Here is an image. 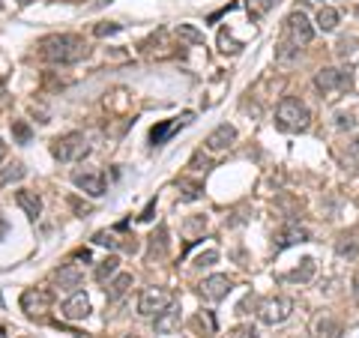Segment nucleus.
<instances>
[{"label": "nucleus", "instance_id": "nucleus-1", "mask_svg": "<svg viewBox=\"0 0 359 338\" xmlns=\"http://www.w3.org/2000/svg\"><path fill=\"white\" fill-rule=\"evenodd\" d=\"M39 54L48 63L72 66L78 60H84L90 54V48L81 36H75V33H51V36L39 39Z\"/></svg>", "mask_w": 359, "mask_h": 338}, {"label": "nucleus", "instance_id": "nucleus-2", "mask_svg": "<svg viewBox=\"0 0 359 338\" xmlns=\"http://www.w3.org/2000/svg\"><path fill=\"white\" fill-rule=\"evenodd\" d=\"M311 123V114L306 102H299L297 96H285L276 108V126L282 132H306Z\"/></svg>", "mask_w": 359, "mask_h": 338}, {"label": "nucleus", "instance_id": "nucleus-3", "mask_svg": "<svg viewBox=\"0 0 359 338\" xmlns=\"http://www.w3.org/2000/svg\"><path fill=\"white\" fill-rule=\"evenodd\" d=\"M51 156L57 162H81L84 156H90V141L81 132H69L51 141Z\"/></svg>", "mask_w": 359, "mask_h": 338}, {"label": "nucleus", "instance_id": "nucleus-4", "mask_svg": "<svg viewBox=\"0 0 359 338\" xmlns=\"http://www.w3.org/2000/svg\"><path fill=\"white\" fill-rule=\"evenodd\" d=\"M353 87V75L351 69H332V66H323V69L314 72V90L323 96H330V93H344V90H351Z\"/></svg>", "mask_w": 359, "mask_h": 338}, {"label": "nucleus", "instance_id": "nucleus-5", "mask_svg": "<svg viewBox=\"0 0 359 338\" xmlns=\"http://www.w3.org/2000/svg\"><path fill=\"white\" fill-rule=\"evenodd\" d=\"M174 306V294L165 288H147L144 294L138 297V311L144 318H159L162 311H168Z\"/></svg>", "mask_w": 359, "mask_h": 338}, {"label": "nucleus", "instance_id": "nucleus-6", "mask_svg": "<svg viewBox=\"0 0 359 338\" xmlns=\"http://www.w3.org/2000/svg\"><path fill=\"white\" fill-rule=\"evenodd\" d=\"M314 39V27H311V21L306 18V13H290L285 18V42L290 45H297V48H302V45H309Z\"/></svg>", "mask_w": 359, "mask_h": 338}, {"label": "nucleus", "instance_id": "nucleus-7", "mask_svg": "<svg viewBox=\"0 0 359 338\" xmlns=\"http://www.w3.org/2000/svg\"><path fill=\"white\" fill-rule=\"evenodd\" d=\"M257 314H261V320L266 326H278V323H285L290 314H294V299H287V297H269V299H264L261 306H257Z\"/></svg>", "mask_w": 359, "mask_h": 338}, {"label": "nucleus", "instance_id": "nucleus-8", "mask_svg": "<svg viewBox=\"0 0 359 338\" xmlns=\"http://www.w3.org/2000/svg\"><path fill=\"white\" fill-rule=\"evenodd\" d=\"M72 183L90 198H102L105 195V174L99 168H81L72 174Z\"/></svg>", "mask_w": 359, "mask_h": 338}, {"label": "nucleus", "instance_id": "nucleus-9", "mask_svg": "<svg viewBox=\"0 0 359 338\" xmlns=\"http://www.w3.org/2000/svg\"><path fill=\"white\" fill-rule=\"evenodd\" d=\"M21 311L27 314V318H42V314L51 311V294L42 288H27L25 294H21Z\"/></svg>", "mask_w": 359, "mask_h": 338}, {"label": "nucleus", "instance_id": "nucleus-10", "mask_svg": "<svg viewBox=\"0 0 359 338\" xmlns=\"http://www.w3.org/2000/svg\"><path fill=\"white\" fill-rule=\"evenodd\" d=\"M90 311H93V306H90V297L84 294V290H72V297L63 302L60 309V318L63 320H87Z\"/></svg>", "mask_w": 359, "mask_h": 338}, {"label": "nucleus", "instance_id": "nucleus-11", "mask_svg": "<svg viewBox=\"0 0 359 338\" xmlns=\"http://www.w3.org/2000/svg\"><path fill=\"white\" fill-rule=\"evenodd\" d=\"M231 288H233V281L228 276L216 273V276H207L204 281H201V297H204L207 302H219V299H224L231 294Z\"/></svg>", "mask_w": 359, "mask_h": 338}, {"label": "nucleus", "instance_id": "nucleus-12", "mask_svg": "<svg viewBox=\"0 0 359 338\" xmlns=\"http://www.w3.org/2000/svg\"><path fill=\"white\" fill-rule=\"evenodd\" d=\"M233 141H237V129L228 126V123H222V126H216V129L207 135L204 147H207L210 153H224L228 147H233Z\"/></svg>", "mask_w": 359, "mask_h": 338}, {"label": "nucleus", "instance_id": "nucleus-13", "mask_svg": "<svg viewBox=\"0 0 359 338\" xmlns=\"http://www.w3.org/2000/svg\"><path fill=\"white\" fill-rule=\"evenodd\" d=\"M81 281H84V269L78 264H63L57 273H54V285L60 290H75V288H81Z\"/></svg>", "mask_w": 359, "mask_h": 338}, {"label": "nucleus", "instance_id": "nucleus-14", "mask_svg": "<svg viewBox=\"0 0 359 338\" xmlns=\"http://www.w3.org/2000/svg\"><path fill=\"white\" fill-rule=\"evenodd\" d=\"M186 123H192V114H183V117H174V120H165L159 123V126H153L150 129V141H153V147H159V144H165L171 135L180 129V126H186Z\"/></svg>", "mask_w": 359, "mask_h": 338}, {"label": "nucleus", "instance_id": "nucleus-15", "mask_svg": "<svg viewBox=\"0 0 359 338\" xmlns=\"http://www.w3.org/2000/svg\"><path fill=\"white\" fill-rule=\"evenodd\" d=\"M309 240H311V234L302 228V224H287V228L276 236V252L290 249V245H299V243H309Z\"/></svg>", "mask_w": 359, "mask_h": 338}, {"label": "nucleus", "instance_id": "nucleus-16", "mask_svg": "<svg viewBox=\"0 0 359 338\" xmlns=\"http://www.w3.org/2000/svg\"><path fill=\"white\" fill-rule=\"evenodd\" d=\"M15 204L25 210V216H30V219H39V216H42V198L36 195V191L18 189V191H15Z\"/></svg>", "mask_w": 359, "mask_h": 338}, {"label": "nucleus", "instance_id": "nucleus-17", "mask_svg": "<svg viewBox=\"0 0 359 338\" xmlns=\"http://www.w3.org/2000/svg\"><path fill=\"white\" fill-rule=\"evenodd\" d=\"M177 326H180V309H177V306H171L168 311H162L159 318H156V332H162V335L174 332Z\"/></svg>", "mask_w": 359, "mask_h": 338}, {"label": "nucleus", "instance_id": "nucleus-18", "mask_svg": "<svg viewBox=\"0 0 359 338\" xmlns=\"http://www.w3.org/2000/svg\"><path fill=\"white\" fill-rule=\"evenodd\" d=\"M339 21H341L339 9H332V6H320V13H318V30L332 33L335 27H339Z\"/></svg>", "mask_w": 359, "mask_h": 338}, {"label": "nucleus", "instance_id": "nucleus-19", "mask_svg": "<svg viewBox=\"0 0 359 338\" xmlns=\"http://www.w3.org/2000/svg\"><path fill=\"white\" fill-rule=\"evenodd\" d=\"M335 255L339 257H356L359 255V236H339V240H335Z\"/></svg>", "mask_w": 359, "mask_h": 338}, {"label": "nucleus", "instance_id": "nucleus-20", "mask_svg": "<svg viewBox=\"0 0 359 338\" xmlns=\"http://www.w3.org/2000/svg\"><path fill=\"white\" fill-rule=\"evenodd\" d=\"M25 177H27V168L21 165V162H13L9 168L0 171V189L9 186V183H18V180H25Z\"/></svg>", "mask_w": 359, "mask_h": 338}, {"label": "nucleus", "instance_id": "nucleus-21", "mask_svg": "<svg viewBox=\"0 0 359 338\" xmlns=\"http://www.w3.org/2000/svg\"><path fill=\"white\" fill-rule=\"evenodd\" d=\"M165 245H168V231L159 228L153 236H150V252H147V261H156V257L165 255Z\"/></svg>", "mask_w": 359, "mask_h": 338}, {"label": "nucleus", "instance_id": "nucleus-22", "mask_svg": "<svg viewBox=\"0 0 359 338\" xmlns=\"http://www.w3.org/2000/svg\"><path fill=\"white\" fill-rule=\"evenodd\" d=\"M117 269H120V257H117V255L105 257V261L96 266V281H102V285H105L111 276H117Z\"/></svg>", "mask_w": 359, "mask_h": 338}, {"label": "nucleus", "instance_id": "nucleus-23", "mask_svg": "<svg viewBox=\"0 0 359 338\" xmlns=\"http://www.w3.org/2000/svg\"><path fill=\"white\" fill-rule=\"evenodd\" d=\"M314 332H318V338H341V326L332 318H320L314 323Z\"/></svg>", "mask_w": 359, "mask_h": 338}, {"label": "nucleus", "instance_id": "nucleus-24", "mask_svg": "<svg viewBox=\"0 0 359 338\" xmlns=\"http://www.w3.org/2000/svg\"><path fill=\"white\" fill-rule=\"evenodd\" d=\"M129 285H132V276L129 273H120L114 281H108V299H120L129 290Z\"/></svg>", "mask_w": 359, "mask_h": 338}, {"label": "nucleus", "instance_id": "nucleus-25", "mask_svg": "<svg viewBox=\"0 0 359 338\" xmlns=\"http://www.w3.org/2000/svg\"><path fill=\"white\" fill-rule=\"evenodd\" d=\"M177 36L186 39V42H192V45H204V33L195 30L192 25H177Z\"/></svg>", "mask_w": 359, "mask_h": 338}, {"label": "nucleus", "instance_id": "nucleus-26", "mask_svg": "<svg viewBox=\"0 0 359 338\" xmlns=\"http://www.w3.org/2000/svg\"><path fill=\"white\" fill-rule=\"evenodd\" d=\"M311 273H314V261H311V257H306V261H302V266H297L294 273H287L285 278H287V281H309Z\"/></svg>", "mask_w": 359, "mask_h": 338}, {"label": "nucleus", "instance_id": "nucleus-27", "mask_svg": "<svg viewBox=\"0 0 359 338\" xmlns=\"http://www.w3.org/2000/svg\"><path fill=\"white\" fill-rule=\"evenodd\" d=\"M269 6H273V0H245V9H249L252 18H261L269 13Z\"/></svg>", "mask_w": 359, "mask_h": 338}, {"label": "nucleus", "instance_id": "nucleus-28", "mask_svg": "<svg viewBox=\"0 0 359 338\" xmlns=\"http://www.w3.org/2000/svg\"><path fill=\"white\" fill-rule=\"evenodd\" d=\"M228 338H261V335H257L255 323H240V326H233V330L228 332Z\"/></svg>", "mask_w": 359, "mask_h": 338}, {"label": "nucleus", "instance_id": "nucleus-29", "mask_svg": "<svg viewBox=\"0 0 359 338\" xmlns=\"http://www.w3.org/2000/svg\"><path fill=\"white\" fill-rule=\"evenodd\" d=\"M120 30H123V27H120V25H114V21H102V25H96V30H93V33H96L99 39H105V36H114V33H120Z\"/></svg>", "mask_w": 359, "mask_h": 338}, {"label": "nucleus", "instance_id": "nucleus-30", "mask_svg": "<svg viewBox=\"0 0 359 338\" xmlns=\"http://www.w3.org/2000/svg\"><path fill=\"white\" fill-rule=\"evenodd\" d=\"M219 45H222V51H224V54H228V51H231V54H237V51L243 48V45H240V42H233V39H231L224 30L219 33Z\"/></svg>", "mask_w": 359, "mask_h": 338}, {"label": "nucleus", "instance_id": "nucleus-31", "mask_svg": "<svg viewBox=\"0 0 359 338\" xmlns=\"http://www.w3.org/2000/svg\"><path fill=\"white\" fill-rule=\"evenodd\" d=\"M93 243H96V245H105V249H114V245H117V236L111 234V231H99V234L93 236Z\"/></svg>", "mask_w": 359, "mask_h": 338}, {"label": "nucleus", "instance_id": "nucleus-32", "mask_svg": "<svg viewBox=\"0 0 359 338\" xmlns=\"http://www.w3.org/2000/svg\"><path fill=\"white\" fill-rule=\"evenodd\" d=\"M13 129H15V135H18V141H21V144H27V141H30V126H27L25 120H15V123H13Z\"/></svg>", "mask_w": 359, "mask_h": 338}, {"label": "nucleus", "instance_id": "nucleus-33", "mask_svg": "<svg viewBox=\"0 0 359 338\" xmlns=\"http://www.w3.org/2000/svg\"><path fill=\"white\" fill-rule=\"evenodd\" d=\"M219 261V252H204L198 257V266H210V264H216Z\"/></svg>", "mask_w": 359, "mask_h": 338}, {"label": "nucleus", "instance_id": "nucleus-34", "mask_svg": "<svg viewBox=\"0 0 359 338\" xmlns=\"http://www.w3.org/2000/svg\"><path fill=\"white\" fill-rule=\"evenodd\" d=\"M351 45H353V39H341V42H339V54H341V58H347V54L353 51Z\"/></svg>", "mask_w": 359, "mask_h": 338}, {"label": "nucleus", "instance_id": "nucleus-35", "mask_svg": "<svg viewBox=\"0 0 359 338\" xmlns=\"http://www.w3.org/2000/svg\"><path fill=\"white\" fill-rule=\"evenodd\" d=\"M153 210H156V201H150V204H147V210H144L138 219H141V222H150V219H153Z\"/></svg>", "mask_w": 359, "mask_h": 338}, {"label": "nucleus", "instance_id": "nucleus-36", "mask_svg": "<svg viewBox=\"0 0 359 338\" xmlns=\"http://www.w3.org/2000/svg\"><path fill=\"white\" fill-rule=\"evenodd\" d=\"M6 234H9V222L0 216V240H6Z\"/></svg>", "mask_w": 359, "mask_h": 338}, {"label": "nucleus", "instance_id": "nucleus-37", "mask_svg": "<svg viewBox=\"0 0 359 338\" xmlns=\"http://www.w3.org/2000/svg\"><path fill=\"white\" fill-rule=\"evenodd\" d=\"M344 126H347V129H351V126H353V120L341 114V117H339V129H344Z\"/></svg>", "mask_w": 359, "mask_h": 338}, {"label": "nucleus", "instance_id": "nucleus-38", "mask_svg": "<svg viewBox=\"0 0 359 338\" xmlns=\"http://www.w3.org/2000/svg\"><path fill=\"white\" fill-rule=\"evenodd\" d=\"M4 156H6V144H4V138H0V162H4Z\"/></svg>", "mask_w": 359, "mask_h": 338}, {"label": "nucleus", "instance_id": "nucleus-39", "mask_svg": "<svg viewBox=\"0 0 359 338\" xmlns=\"http://www.w3.org/2000/svg\"><path fill=\"white\" fill-rule=\"evenodd\" d=\"M353 294H356V299H359V276L353 278Z\"/></svg>", "mask_w": 359, "mask_h": 338}, {"label": "nucleus", "instance_id": "nucleus-40", "mask_svg": "<svg viewBox=\"0 0 359 338\" xmlns=\"http://www.w3.org/2000/svg\"><path fill=\"white\" fill-rule=\"evenodd\" d=\"M18 4H21V6H27V4H33V0H18Z\"/></svg>", "mask_w": 359, "mask_h": 338}, {"label": "nucleus", "instance_id": "nucleus-41", "mask_svg": "<svg viewBox=\"0 0 359 338\" xmlns=\"http://www.w3.org/2000/svg\"><path fill=\"white\" fill-rule=\"evenodd\" d=\"M66 4H84V0H66Z\"/></svg>", "mask_w": 359, "mask_h": 338}, {"label": "nucleus", "instance_id": "nucleus-42", "mask_svg": "<svg viewBox=\"0 0 359 338\" xmlns=\"http://www.w3.org/2000/svg\"><path fill=\"white\" fill-rule=\"evenodd\" d=\"M353 150H356V153H359V141H356V144H353Z\"/></svg>", "mask_w": 359, "mask_h": 338}, {"label": "nucleus", "instance_id": "nucleus-43", "mask_svg": "<svg viewBox=\"0 0 359 338\" xmlns=\"http://www.w3.org/2000/svg\"><path fill=\"white\" fill-rule=\"evenodd\" d=\"M356 15H359V4H356Z\"/></svg>", "mask_w": 359, "mask_h": 338}, {"label": "nucleus", "instance_id": "nucleus-44", "mask_svg": "<svg viewBox=\"0 0 359 338\" xmlns=\"http://www.w3.org/2000/svg\"><path fill=\"white\" fill-rule=\"evenodd\" d=\"M126 338H135V335H126Z\"/></svg>", "mask_w": 359, "mask_h": 338}, {"label": "nucleus", "instance_id": "nucleus-45", "mask_svg": "<svg viewBox=\"0 0 359 338\" xmlns=\"http://www.w3.org/2000/svg\"><path fill=\"white\" fill-rule=\"evenodd\" d=\"M297 338H302V335H297Z\"/></svg>", "mask_w": 359, "mask_h": 338}]
</instances>
